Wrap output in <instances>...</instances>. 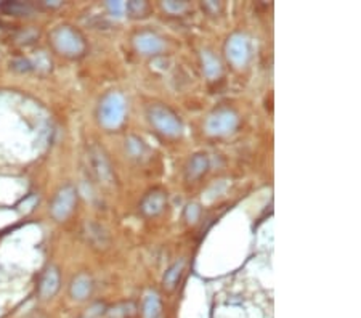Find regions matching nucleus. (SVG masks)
I'll list each match as a JSON object with an SVG mask.
<instances>
[{"label":"nucleus","mask_w":361,"mask_h":318,"mask_svg":"<svg viewBox=\"0 0 361 318\" xmlns=\"http://www.w3.org/2000/svg\"><path fill=\"white\" fill-rule=\"evenodd\" d=\"M51 42H53L55 49L61 53L69 55V56H77L84 53L85 50V42L82 36L75 31V29L69 26H60L51 32Z\"/></svg>","instance_id":"obj_1"},{"label":"nucleus","mask_w":361,"mask_h":318,"mask_svg":"<svg viewBox=\"0 0 361 318\" xmlns=\"http://www.w3.org/2000/svg\"><path fill=\"white\" fill-rule=\"evenodd\" d=\"M125 116L124 97L118 92H111L103 98L100 105V122L108 129H116L122 124Z\"/></svg>","instance_id":"obj_2"},{"label":"nucleus","mask_w":361,"mask_h":318,"mask_svg":"<svg viewBox=\"0 0 361 318\" xmlns=\"http://www.w3.org/2000/svg\"><path fill=\"white\" fill-rule=\"evenodd\" d=\"M149 121L161 134L167 137H177L182 132V124L177 118L175 113H172L170 109L162 106V105H153L148 109Z\"/></svg>","instance_id":"obj_3"},{"label":"nucleus","mask_w":361,"mask_h":318,"mask_svg":"<svg viewBox=\"0 0 361 318\" xmlns=\"http://www.w3.org/2000/svg\"><path fill=\"white\" fill-rule=\"evenodd\" d=\"M74 202H75V192L72 187H65L58 192L56 198L53 199V204H51V214H53L56 220H65L69 214L72 212Z\"/></svg>","instance_id":"obj_4"},{"label":"nucleus","mask_w":361,"mask_h":318,"mask_svg":"<svg viewBox=\"0 0 361 318\" xmlns=\"http://www.w3.org/2000/svg\"><path fill=\"white\" fill-rule=\"evenodd\" d=\"M238 124V118L228 109L215 113L211 116V119L207 121V130L212 135H225L230 134L231 130H235Z\"/></svg>","instance_id":"obj_5"},{"label":"nucleus","mask_w":361,"mask_h":318,"mask_svg":"<svg viewBox=\"0 0 361 318\" xmlns=\"http://www.w3.org/2000/svg\"><path fill=\"white\" fill-rule=\"evenodd\" d=\"M226 56L235 66L241 68L247 63L249 58V44L244 36H233L226 44Z\"/></svg>","instance_id":"obj_6"},{"label":"nucleus","mask_w":361,"mask_h":318,"mask_svg":"<svg viewBox=\"0 0 361 318\" xmlns=\"http://www.w3.org/2000/svg\"><path fill=\"white\" fill-rule=\"evenodd\" d=\"M58 288H60V275H58V270L55 267L47 269L39 283V294L44 299H48L51 296H55Z\"/></svg>","instance_id":"obj_7"},{"label":"nucleus","mask_w":361,"mask_h":318,"mask_svg":"<svg viewBox=\"0 0 361 318\" xmlns=\"http://www.w3.org/2000/svg\"><path fill=\"white\" fill-rule=\"evenodd\" d=\"M167 198L166 195L159 192V190H154V192L148 193L144 196V199L142 201V212L146 214V216H158L159 212L166 207Z\"/></svg>","instance_id":"obj_8"},{"label":"nucleus","mask_w":361,"mask_h":318,"mask_svg":"<svg viewBox=\"0 0 361 318\" xmlns=\"http://www.w3.org/2000/svg\"><path fill=\"white\" fill-rule=\"evenodd\" d=\"M135 45H137V49L140 51H143V53H148V55L158 53V51H161L162 47H164L162 40L158 36H154V34H151V32L140 34V36L135 39Z\"/></svg>","instance_id":"obj_9"},{"label":"nucleus","mask_w":361,"mask_h":318,"mask_svg":"<svg viewBox=\"0 0 361 318\" xmlns=\"http://www.w3.org/2000/svg\"><path fill=\"white\" fill-rule=\"evenodd\" d=\"M92 164H93V169L98 173V177L101 178L104 182H111L113 178V172H111V167L108 164V159L104 158V154L100 153V151H93L92 153Z\"/></svg>","instance_id":"obj_10"},{"label":"nucleus","mask_w":361,"mask_h":318,"mask_svg":"<svg viewBox=\"0 0 361 318\" xmlns=\"http://www.w3.org/2000/svg\"><path fill=\"white\" fill-rule=\"evenodd\" d=\"M92 291V280L87 275H79L71 285V296L74 299H85Z\"/></svg>","instance_id":"obj_11"},{"label":"nucleus","mask_w":361,"mask_h":318,"mask_svg":"<svg viewBox=\"0 0 361 318\" xmlns=\"http://www.w3.org/2000/svg\"><path fill=\"white\" fill-rule=\"evenodd\" d=\"M207 169V158L206 154H196L193 159L190 161L188 171H186V177L188 178H196L201 173H204Z\"/></svg>","instance_id":"obj_12"},{"label":"nucleus","mask_w":361,"mask_h":318,"mask_svg":"<svg viewBox=\"0 0 361 318\" xmlns=\"http://www.w3.org/2000/svg\"><path fill=\"white\" fill-rule=\"evenodd\" d=\"M183 267H185V262L183 260H180V262L173 264L170 269L166 271V276H164V286L167 289H173L177 286V283L180 280V276L183 273Z\"/></svg>","instance_id":"obj_13"},{"label":"nucleus","mask_w":361,"mask_h":318,"mask_svg":"<svg viewBox=\"0 0 361 318\" xmlns=\"http://www.w3.org/2000/svg\"><path fill=\"white\" fill-rule=\"evenodd\" d=\"M0 11H3L5 15L21 16V15L31 13L32 7L27 3H21V2H3V3H0Z\"/></svg>","instance_id":"obj_14"},{"label":"nucleus","mask_w":361,"mask_h":318,"mask_svg":"<svg viewBox=\"0 0 361 318\" xmlns=\"http://www.w3.org/2000/svg\"><path fill=\"white\" fill-rule=\"evenodd\" d=\"M144 318H158L161 314V300L156 294H148L143 304Z\"/></svg>","instance_id":"obj_15"},{"label":"nucleus","mask_w":361,"mask_h":318,"mask_svg":"<svg viewBox=\"0 0 361 318\" xmlns=\"http://www.w3.org/2000/svg\"><path fill=\"white\" fill-rule=\"evenodd\" d=\"M202 63H204V71H206V74L209 77L218 76L220 71H222L218 60L212 53H209V51H204V53H202Z\"/></svg>","instance_id":"obj_16"},{"label":"nucleus","mask_w":361,"mask_h":318,"mask_svg":"<svg viewBox=\"0 0 361 318\" xmlns=\"http://www.w3.org/2000/svg\"><path fill=\"white\" fill-rule=\"evenodd\" d=\"M125 10L129 11L132 16H140V15H143L144 10H146V3L144 2H129Z\"/></svg>","instance_id":"obj_17"},{"label":"nucleus","mask_w":361,"mask_h":318,"mask_svg":"<svg viewBox=\"0 0 361 318\" xmlns=\"http://www.w3.org/2000/svg\"><path fill=\"white\" fill-rule=\"evenodd\" d=\"M127 147H129V151L132 153V156H140L143 151V145L138 138H130L129 143H127Z\"/></svg>","instance_id":"obj_18"},{"label":"nucleus","mask_w":361,"mask_h":318,"mask_svg":"<svg viewBox=\"0 0 361 318\" xmlns=\"http://www.w3.org/2000/svg\"><path fill=\"white\" fill-rule=\"evenodd\" d=\"M108 8L111 13H114L116 16H120L122 11L125 10V5L122 2H108Z\"/></svg>","instance_id":"obj_19"},{"label":"nucleus","mask_w":361,"mask_h":318,"mask_svg":"<svg viewBox=\"0 0 361 318\" xmlns=\"http://www.w3.org/2000/svg\"><path fill=\"white\" fill-rule=\"evenodd\" d=\"M164 7L168 11H172V13H178V11H182L186 7V5H185V2H180V3H177V2H166Z\"/></svg>","instance_id":"obj_20"},{"label":"nucleus","mask_w":361,"mask_h":318,"mask_svg":"<svg viewBox=\"0 0 361 318\" xmlns=\"http://www.w3.org/2000/svg\"><path fill=\"white\" fill-rule=\"evenodd\" d=\"M11 66L15 69H18V71H29V69H31V63L26 60H15L11 63Z\"/></svg>","instance_id":"obj_21"},{"label":"nucleus","mask_w":361,"mask_h":318,"mask_svg":"<svg viewBox=\"0 0 361 318\" xmlns=\"http://www.w3.org/2000/svg\"><path fill=\"white\" fill-rule=\"evenodd\" d=\"M197 212H199V209H197V206H190V207H188V211H186V217H188L190 220H196Z\"/></svg>","instance_id":"obj_22"}]
</instances>
